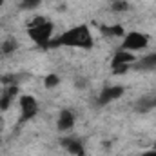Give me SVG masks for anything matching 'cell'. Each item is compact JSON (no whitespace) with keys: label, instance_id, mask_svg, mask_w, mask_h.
I'll return each mask as SVG.
<instances>
[{"label":"cell","instance_id":"cell-16","mask_svg":"<svg viewBox=\"0 0 156 156\" xmlns=\"http://www.w3.org/2000/svg\"><path fill=\"white\" fill-rule=\"evenodd\" d=\"M40 4H42V0H20V9H26V11L37 9Z\"/></svg>","mask_w":156,"mask_h":156},{"label":"cell","instance_id":"cell-7","mask_svg":"<svg viewBox=\"0 0 156 156\" xmlns=\"http://www.w3.org/2000/svg\"><path fill=\"white\" fill-rule=\"evenodd\" d=\"M75 122H76V116L71 109H62L56 118V129L60 133H69L75 127Z\"/></svg>","mask_w":156,"mask_h":156},{"label":"cell","instance_id":"cell-20","mask_svg":"<svg viewBox=\"0 0 156 156\" xmlns=\"http://www.w3.org/2000/svg\"><path fill=\"white\" fill-rule=\"evenodd\" d=\"M0 93H2V91H0Z\"/></svg>","mask_w":156,"mask_h":156},{"label":"cell","instance_id":"cell-19","mask_svg":"<svg viewBox=\"0 0 156 156\" xmlns=\"http://www.w3.org/2000/svg\"><path fill=\"white\" fill-rule=\"evenodd\" d=\"M153 98H154V107H156V93L153 94Z\"/></svg>","mask_w":156,"mask_h":156},{"label":"cell","instance_id":"cell-15","mask_svg":"<svg viewBox=\"0 0 156 156\" xmlns=\"http://www.w3.org/2000/svg\"><path fill=\"white\" fill-rule=\"evenodd\" d=\"M104 33L105 35H109V37H123L125 35V31H123V27L116 24V26H107L105 29H104Z\"/></svg>","mask_w":156,"mask_h":156},{"label":"cell","instance_id":"cell-18","mask_svg":"<svg viewBox=\"0 0 156 156\" xmlns=\"http://www.w3.org/2000/svg\"><path fill=\"white\" fill-rule=\"evenodd\" d=\"M142 156H156V151H147V153H144Z\"/></svg>","mask_w":156,"mask_h":156},{"label":"cell","instance_id":"cell-14","mask_svg":"<svg viewBox=\"0 0 156 156\" xmlns=\"http://www.w3.org/2000/svg\"><path fill=\"white\" fill-rule=\"evenodd\" d=\"M129 9H131V4L127 0H113L111 2V11H115V13H125Z\"/></svg>","mask_w":156,"mask_h":156},{"label":"cell","instance_id":"cell-13","mask_svg":"<svg viewBox=\"0 0 156 156\" xmlns=\"http://www.w3.org/2000/svg\"><path fill=\"white\" fill-rule=\"evenodd\" d=\"M60 76L56 75V73H49V75H45L44 76V87L45 89H55V87H58L60 85Z\"/></svg>","mask_w":156,"mask_h":156},{"label":"cell","instance_id":"cell-11","mask_svg":"<svg viewBox=\"0 0 156 156\" xmlns=\"http://www.w3.org/2000/svg\"><path fill=\"white\" fill-rule=\"evenodd\" d=\"M154 107V98H153V94H145V96H140L138 100H136V104H134V111L138 113V115H147V113H151Z\"/></svg>","mask_w":156,"mask_h":156},{"label":"cell","instance_id":"cell-2","mask_svg":"<svg viewBox=\"0 0 156 156\" xmlns=\"http://www.w3.org/2000/svg\"><path fill=\"white\" fill-rule=\"evenodd\" d=\"M53 31L55 26L51 20L44 18V16H37L27 24V35L37 45L40 47H47L51 45V38H53Z\"/></svg>","mask_w":156,"mask_h":156},{"label":"cell","instance_id":"cell-3","mask_svg":"<svg viewBox=\"0 0 156 156\" xmlns=\"http://www.w3.org/2000/svg\"><path fill=\"white\" fill-rule=\"evenodd\" d=\"M18 107H20V120L29 122L38 115L40 104L33 94H20L18 96Z\"/></svg>","mask_w":156,"mask_h":156},{"label":"cell","instance_id":"cell-9","mask_svg":"<svg viewBox=\"0 0 156 156\" xmlns=\"http://www.w3.org/2000/svg\"><path fill=\"white\" fill-rule=\"evenodd\" d=\"M16 96H18V87L16 85H5V89H2V93H0V111L9 109Z\"/></svg>","mask_w":156,"mask_h":156},{"label":"cell","instance_id":"cell-5","mask_svg":"<svg viewBox=\"0 0 156 156\" xmlns=\"http://www.w3.org/2000/svg\"><path fill=\"white\" fill-rule=\"evenodd\" d=\"M125 93V87L123 85H107L104 87L100 93H98V105H107L111 102H115L118 98H122V94Z\"/></svg>","mask_w":156,"mask_h":156},{"label":"cell","instance_id":"cell-4","mask_svg":"<svg viewBox=\"0 0 156 156\" xmlns=\"http://www.w3.org/2000/svg\"><path fill=\"white\" fill-rule=\"evenodd\" d=\"M149 44V37L145 33H140V31H131V33H125L123 35V40H122V49L125 51H131L136 55V51H142L145 49Z\"/></svg>","mask_w":156,"mask_h":156},{"label":"cell","instance_id":"cell-12","mask_svg":"<svg viewBox=\"0 0 156 156\" xmlns=\"http://www.w3.org/2000/svg\"><path fill=\"white\" fill-rule=\"evenodd\" d=\"M16 49H18V42L16 38H5L0 42V56H11V55H15L16 53Z\"/></svg>","mask_w":156,"mask_h":156},{"label":"cell","instance_id":"cell-6","mask_svg":"<svg viewBox=\"0 0 156 156\" xmlns=\"http://www.w3.org/2000/svg\"><path fill=\"white\" fill-rule=\"evenodd\" d=\"M60 145L64 147V151H67L71 156H85L83 142L75 138V136H64L60 140Z\"/></svg>","mask_w":156,"mask_h":156},{"label":"cell","instance_id":"cell-1","mask_svg":"<svg viewBox=\"0 0 156 156\" xmlns=\"http://www.w3.org/2000/svg\"><path fill=\"white\" fill-rule=\"evenodd\" d=\"M93 44H94L93 33H91L89 26H85V24L67 29L55 42H51V45H67V47H78V49H91Z\"/></svg>","mask_w":156,"mask_h":156},{"label":"cell","instance_id":"cell-17","mask_svg":"<svg viewBox=\"0 0 156 156\" xmlns=\"http://www.w3.org/2000/svg\"><path fill=\"white\" fill-rule=\"evenodd\" d=\"M75 87H76L78 91L87 89V87H89V78L87 76H76L75 78Z\"/></svg>","mask_w":156,"mask_h":156},{"label":"cell","instance_id":"cell-10","mask_svg":"<svg viewBox=\"0 0 156 156\" xmlns=\"http://www.w3.org/2000/svg\"><path fill=\"white\" fill-rule=\"evenodd\" d=\"M133 67L138 69V71H154L156 69V51H151L149 55H145L142 58H136Z\"/></svg>","mask_w":156,"mask_h":156},{"label":"cell","instance_id":"cell-8","mask_svg":"<svg viewBox=\"0 0 156 156\" xmlns=\"http://www.w3.org/2000/svg\"><path fill=\"white\" fill-rule=\"evenodd\" d=\"M134 62H136V55L120 47L116 53H115L113 60H111V67H118V66H129V67H133Z\"/></svg>","mask_w":156,"mask_h":156}]
</instances>
